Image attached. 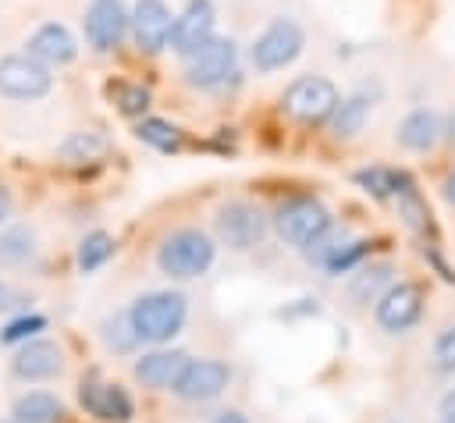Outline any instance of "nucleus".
I'll use <instances>...</instances> for the list:
<instances>
[{"mask_svg": "<svg viewBox=\"0 0 455 423\" xmlns=\"http://www.w3.org/2000/svg\"><path fill=\"white\" fill-rule=\"evenodd\" d=\"M341 103V92L323 75H302L281 92V110L299 124H323L331 121L334 107Z\"/></svg>", "mask_w": 455, "mask_h": 423, "instance_id": "obj_4", "label": "nucleus"}, {"mask_svg": "<svg viewBox=\"0 0 455 423\" xmlns=\"http://www.w3.org/2000/svg\"><path fill=\"white\" fill-rule=\"evenodd\" d=\"M395 199H398V213H402V220H405L412 231H423V227H427V220H430V210H427V203H423V196H419L416 181H412L405 171H402V178H398Z\"/></svg>", "mask_w": 455, "mask_h": 423, "instance_id": "obj_23", "label": "nucleus"}, {"mask_svg": "<svg viewBox=\"0 0 455 423\" xmlns=\"http://www.w3.org/2000/svg\"><path fill=\"white\" fill-rule=\"evenodd\" d=\"M434 363H437V370H444V373L455 370V323L437 334V341H434Z\"/></svg>", "mask_w": 455, "mask_h": 423, "instance_id": "obj_31", "label": "nucleus"}, {"mask_svg": "<svg viewBox=\"0 0 455 423\" xmlns=\"http://www.w3.org/2000/svg\"><path fill=\"white\" fill-rule=\"evenodd\" d=\"M43 327H46V320H43V316H36V313H32V316H18V320H11V323L0 331V341H4V345L28 341V338H32L36 331H43Z\"/></svg>", "mask_w": 455, "mask_h": 423, "instance_id": "obj_30", "label": "nucleus"}, {"mask_svg": "<svg viewBox=\"0 0 455 423\" xmlns=\"http://www.w3.org/2000/svg\"><path fill=\"white\" fill-rule=\"evenodd\" d=\"M188 316V302L181 291H146L128 306V323L139 341L164 345L171 341Z\"/></svg>", "mask_w": 455, "mask_h": 423, "instance_id": "obj_1", "label": "nucleus"}, {"mask_svg": "<svg viewBox=\"0 0 455 423\" xmlns=\"http://www.w3.org/2000/svg\"><path fill=\"white\" fill-rule=\"evenodd\" d=\"M11 206H14V203H11V192H7L4 185H0V224H4L7 217H11Z\"/></svg>", "mask_w": 455, "mask_h": 423, "instance_id": "obj_34", "label": "nucleus"}, {"mask_svg": "<svg viewBox=\"0 0 455 423\" xmlns=\"http://www.w3.org/2000/svg\"><path fill=\"white\" fill-rule=\"evenodd\" d=\"M11 423H18V419H11Z\"/></svg>", "mask_w": 455, "mask_h": 423, "instance_id": "obj_37", "label": "nucleus"}, {"mask_svg": "<svg viewBox=\"0 0 455 423\" xmlns=\"http://www.w3.org/2000/svg\"><path fill=\"white\" fill-rule=\"evenodd\" d=\"M82 28L96 53H114L128 36V11L121 0H89Z\"/></svg>", "mask_w": 455, "mask_h": 423, "instance_id": "obj_9", "label": "nucleus"}, {"mask_svg": "<svg viewBox=\"0 0 455 423\" xmlns=\"http://www.w3.org/2000/svg\"><path fill=\"white\" fill-rule=\"evenodd\" d=\"M107 135H100V132H71L60 146H57V153L68 160V164H85V160H100L103 153H107Z\"/></svg>", "mask_w": 455, "mask_h": 423, "instance_id": "obj_24", "label": "nucleus"}, {"mask_svg": "<svg viewBox=\"0 0 455 423\" xmlns=\"http://www.w3.org/2000/svg\"><path fill=\"white\" fill-rule=\"evenodd\" d=\"M441 423H455V412H444V419Z\"/></svg>", "mask_w": 455, "mask_h": 423, "instance_id": "obj_36", "label": "nucleus"}, {"mask_svg": "<svg viewBox=\"0 0 455 423\" xmlns=\"http://www.w3.org/2000/svg\"><path fill=\"white\" fill-rule=\"evenodd\" d=\"M78 402L89 416L103 419V423H128L132 419V398L121 384H100V380H85L78 387Z\"/></svg>", "mask_w": 455, "mask_h": 423, "instance_id": "obj_15", "label": "nucleus"}, {"mask_svg": "<svg viewBox=\"0 0 455 423\" xmlns=\"http://www.w3.org/2000/svg\"><path fill=\"white\" fill-rule=\"evenodd\" d=\"M110 256H114V238H110L107 231H89V235L78 242V270H82V274L100 270Z\"/></svg>", "mask_w": 455, "mask_h": 423, "instance_id": "obj_26", "label": "nucleus"}, {"mask_svg": "<svg viewBox=\"0 0 455 423\" xmlns=\"http://www.w3.org/2000/svg\"><path fill=\"white\" fill-rule=\"evenodd\" d=\"M25 53H32L43 64H71L78 57V43L75 36L60 25V21H43L28 39H25Z\"/></svg>", "mask_w": 455, "mask_h": 423, "instance_id": "obj_17", "label": "nucleus"}, {"mask_svg": "<svg viewBox=\"0 0 455 423\" xmlns=\"http://www.w3.org/2000/svg\"><path fill=\"white\" fill-rule=\"evenodd\" d=\"M64 416V405L50 391H28L14 402V419L18 423H57Z\"/></svg>", "mask_w": 455, "mask_h": 423, "instance_id": "obj_20", "label": "nucleus"}, {"mask_svg": "<svg viewBox=\"0 0 455 423\" xmlns=\"http://www.w3.org/2000/svg\"><path fill=\"white\" fill-rule=\"evenodd\" d=\"M50 89H53L50 64L36 60L32 53L0 57V96H7V100H43Z\"/></svg>", "mask_w": 455, "mask_h": 423, "instance_id": "obj_8", "label": "nucleus"}, {"mask_svg": "<svg viewBox=\"0 0 455 423\" xmlns=\"http://www.w3.org/2000/svg\"><path fill=\"white\" fill-rule=\"evenodd\" d=\"M235 64H238L235 39L231 36H213L192 57H185V82L192 89H217L235 75Z\"/></svg>", "mask_w": 455, "mask_h": 423, "instance_id": "obj_6", "label": "nucleus"}, {"mask_svg": "<svg viewBox=\"0 0 455 423\" xmlns=\"http://www.w3.org/2000/svg\"><path fill=\"white\" fill-rule=\"evenodd\" d=\"M135 135H139V142H146V146H153L160 153H178L181 142H185L181 128L171 124V121H164V117H142L135 124Z\"/></svg>", "mask_w": 455, "mask_h": 423, "instance_id": "obj_22", "label": "nucleus"}, {"mask_svg": "<svg viewBox=\"0 0 455 423\" xmlns=\"http://www.w3.org/2000/svg\"><path fill=\"white\" fill-rule=\"evenodd\" d=\"M11 370L18 380H50L64 370V355L60 345L50 338H32L18 348V355L11 359Z\"/></svg>", "mask_w": 455, "mask_h": 423, "instance_id": "obj_14", "label": "nucleus"}, {"mask_svg": "<svg viewBox=\"0 0 455 423\" xmlns=\"http://www.w3.org/2000/svg\"><path fill=\"white\" fill-rule=\"evenodd\" d=\"M185 363H188V355H185V352H178V348H153V352H146L142 359H135L132 373H135V380H139L142 387L171 391V387H174V380L181 377Z\"/></svg>", "mask_w": 455, "mask_h": 423, "instance_id": "obj_16", "label": "nucleus"}, {"mask_svg": "<svg viewBox=\"0 0 455 423\" xmlns=\"http://www.w3.org/2000/svg\"><path fill=\"white\" fill-rule=\"evenodd\" d=\"M114 103L124 117H142L146 107H149V89L146 85H135V82H121L114 89Z\"/></svg>", "mask_w": 455, "mask_h": 423, "instance_id": "obj_27", "label": "nucleus"}, {"mask_svg": "<svg viewBox=\"0 0 455 423\" xmlns=\"http://www.w3.org/2000/svg\"><path fill=\"white\" fill-rule=\"evenodd\" d=\"M171 25H174V14L164 0H135V7L128 11V32H132V39L142 53L167 50Z\"/></svg>", "mask_w": 455, "mask_h": 423, "instance_id": "obj_10", "label": "nucleus"}, {"mask_svg": "<svg viewBox=\"0 0 455 423\" xmlns=\"http://www.w3.org/2000/svg\"><path fill=\"white\" fill-rule=\"evenodd\" d=\"M352 178H355V185H359L363 192H370L373 199H395V188H398L402 171H391V167L373 164V167H359Z\"/></svg>", "mask_w": 455, "mask_h": 423, "instance_id": "obj_25", "label": "nucleus"}, {"mask_svg": "<svg viewBox=\"0 0 455 423\" xmlns=\"http://www.w3.org/2000/svg\"><path fill=\"white\" fill-rule=\"evenodd\" d=\"M213 256H217V245H213V238L206 231H199V227H178V231H171L160 242L156 267H160V274H167L174 281H192V277H199V274L210 270Z\"/></svg>", "mask_w": 455, "mask_h": 423, "instance_id": "obj_2", "label": "nucleus"}, {"mask_svg": "<svg viewBox=\"0 0 455 423\" xmlns=\"http://www.w3.org/2000/svg\"><path fill=\"white\" fill-rule=\"evenodd\" d=\"M25 302H28V295H25L21 288L0 281V313H14V309H21Z\"/></svg>", "mask_w": 455, "mask_h": 423, "instance_id": "obj_32", "label": "nucleus"}, {"mask_svg": "<svg viewBox=\"0 0 455 423\" xmlns=\"http://www.w3.org/2000/svg\"><path fill=\"white\" fill-rule=\"evenodd\" d=\"M274 231L281 235V242H288L295 249H309L316 238H323L331 231V210L313 196L284 199L274 213Z\"/></svg>", "mask_w": 455, "mask_h": 423, "instance_id": "obj_5", "label": "nucleus"}, {"mask_svg": "<svg viewBox=\"0 0 455 423\" xmlns=\"http://www.w3.org/2000/svg\"><path fill=\"white\" fill-rule=\"evenodd\" d=\"M103 341H107V348H114V352H128V348L139 345V338H135V331H132V323H128V313L103 323Z\"/></svg>", "mask_w": 455, "mask_h": 423, "instance_id": "obj_29", "label": "nucleus"}, {"mask_svg": "<svg viewBox=\"0 0 455 423\" xmlns=\"http://www.w3.org/2000/svg\"><path fill=\"white\" fill-rule=\"evenodd\" d=\"M391 284V267H370V270H359L355 274V281H352V295L355 299H363V302H370L380 288H387Z\"/></svg>", "mask_w": 455, "mask_h": 423, "instance_id": "obj_28", "label": "nucleus"}, {"mask_svg": "<svg viewBox=\"0 0 455 423\" xmlns=\"http://www.w3.org/2000/svg\"><path fill=\"white\" fill-rule=\"evenodd\" d=\"M213 21H217V11H213V0H188L181 7V14H174V25H171V50L185 60L192 57L206 39H213Z\"/></svg>", "mask_w": 455, "mask_h": 423, "instance_id": "obj_11", "label": "nucleus"}, {"mask_svg": "<svg viewBox=\"0 0 455 423\" xmlns=\"http://www.w3.org/2000/svg\"><path fill=\"white\" fill-rule=\"evenodd\" d=\"M210 423H249V419H245L238 409H228V412H217Z\"/></svg>", "mask_w": 455, "mask_h": 423, "instance_id": "obj_33", "label": "nucleus"}, {"mask_svg": "<svg viewBox=\"0 0 455 423\" xmlns=\"http://www.w3.org/2000/svg\"><path fill=\"white\" fill-rule=\"evenodd\" d=\"M370 96H363V92H355V96H345L338 107H334V114H331V132L338 135V139H352V135H359L363 132V124H366V117H370Z\"/></svg>", "mask_w": 455, "mask_h": 423, "instance_id": "obj_19", "label": "nucleus"}, {"mask_svg": "<svg viewBox=\"0 0 455 423\" xmlns=\"http://www.w3.org/2000/svg\"><path fill=\"white\" fill-rule=\"evenodd\" d=\"M36 252V235L21 224L0 231V270H14L21 263H28Z\"/></svg>", "mask_w": 455, "mask_h": 423, "instance_id": "obj_21", "label": "nucleus"}, {"mask_svg": "<svg viewBox=\"0 0 455 423\" xmlns=\"http://www.w3.org/2000/svg\"><path fill=\"white\" fill-rule=\"evenodd\" d=\"M441 117L430 110V107H416L402 117L398 124V146L409 149V153H430L441 139Z\"/></svg>", "mask_w": 455, "mask_h": 423, "instance_id": "obj_18", "label": "nucleus"}, {"mask_svg": "<svg viewBox=\"0 0 455 423\" xmlns=\"http://www.w3.org/2000/svg\"><path fill=\"white\" fill-rule=\"evenodd\" d=\"M302 46H306L302 25H299L295 18H284V14H281V18H270L267 28L252 39L249 60H252V68H256L259 75H270V71L288 68V64L302 53Z\"/></svg>", "mask_w": 455, "mask_h": 423, "instance_id": "obj_3", "label": "nucleus"}, {"mask_svg": "<svg viewBox=\"0 0 455 423\" xmlns=\"http://www.w3.org/2000/svg\"><path fill=\"white\" fill-rule=\"evenodd\" d=\"M228 380H231L228 363H220V359H188L171 391L185 402H210L228 387Z\"/></svg>", "mask_w": 455, "mask_h": 423, "instance_id": "obj_12", "label": "nucleus"}, {"mask_svg": "<svg viewBox=\"0 0 455 423\" xmlns=\"http://www.w3.org/2000/svg\"><path fill=\"white\" fill-rule=\"evenodd\" d=\"M213 227H217V238L235 252H249L267 238V217L259 213V206H252L245 199L220 203Z\"/></svg>", "mask_w": 455, "mask_h": 423, "instance_id": "obj_7", "label": "nucleus"}, {"mask_svg": "<svg viewBox=\"0 0 455 423\" xmlns=\"http://www.w3.org/2000/svg\"><path fill=\"white\" fill-rule=\"evenodd\" d=\"M423 313V295L416 284L409 281H398V284H387L380 295H377V323L391 334H402L409 331Z\"/></svg>", "mask_w": 455, "mask_h": 423, "instance_id": "obj_13", "label": "nucleus"}, {"mask_svg": "<svg viewBox=\"0 0 455 423\" xmlns=\"http://www.w3.org/2000/svg\"><path fill=\"white\" fill-rule=\"evenodd\" d=\"M444 199H448V203L455 206V171H451V174L444 178Z\"/></svg>", "mask_w": 455, "mask_h": 423, "instance_id": "obj_35", "label": "nucleus"}]
</instances>
